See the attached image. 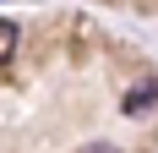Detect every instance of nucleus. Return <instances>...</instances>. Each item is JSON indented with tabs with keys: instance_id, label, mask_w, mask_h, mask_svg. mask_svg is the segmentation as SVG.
<instances>
[{
	"instance_id": "2",
	"label": "nucleus",
	"mask_w": 158,
	"mask_h": 153,
	"mask_svg": "<svg viewBox=\"0 0 158 153\" xmlns=\"http://www.w3.org/2000/svg\"><path fill=\"white\" fill-rule=\"evenodd\" d=\"M16 38H22V33H16L11 22H0V60H11V55H16Z\"/></svg>"
},
{
	"instance_id": "1",
	"label": "nucleus",
	"mask_w": 158,
	"mask_h": 153,
	"mask_svg": "<svg viewBox=\"0 0 158 153\" xmlns=\"http://www.w3.org/2000/svg\"><path fill=\"white\" fill-rule=\"evenodd\" d=\"M158 104V82H142V88H131L126 93V115H142V109Z\"/></svg>"
},
{
	"instance_id": "3",
	"label": "nucleus",
	"mask_w": 158,
	"mask_h": 153,
	"mask_svg": "<svg viewBox=\"0 0 158 153\" xmlns=\"http://www.w3.org/2000/svg\"><path fill=\"white\" fill-rule=\"evenodd\" d=\"M82 153H120V148H109V142H93V148H82Z\"/></svg>"
}]
</instances>
